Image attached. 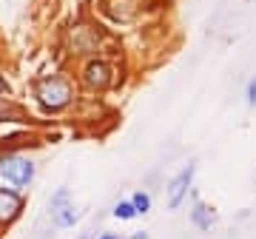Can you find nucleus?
Listing matches in <instances>:
<instances>
[{
    "mask_svg": "<svg viewBox=\"0 0 256 239\" xmlns=\"http://www.w3.org/2000/svg\"><path fill=\"white\" fill-rule=\"evenodd\" d=\"M34 180V162L26 160V156H3L0 160V182L14 185V188H23Z\"/></svg>",
    "mask_w": 256,
    "mask_h": 239,
    "instance_id": "1",
    "label": "nucleus"
},
{
    "mask_svg": "<svg viewBox=\"0 0 256 239\" xmlns=\"http://www.w3.org/2000/svg\"><path fill=\"white\" fill-rule=\"evenodd\" d=\"M37 97L40 102L46 106V108H63L72 102V86L66 83L63 77H46V80H40L37 86Z\"/></svg>",
    "mask_w": 256,
    "mask_h": 239,
    "instance_id": "2",
    "label": "nucleus"
},
{
    "mask_svg": "<svg viewBox=\"0 0 256 239\" xmlns=\"http://www.w3.org/2000/svg\"><path fill=\"white\" fill-rule=\"evenodd\" d=\"M111 66L102 63V60H92V63L82 68V83L88 86V88H94V92H106L111 86Z\"/></svg>",
    "mask_w": 256,
    "mask_h": 239,
    "instance_id": "3",
    "label": "nucleus"
},
{
    "mask_svg": "<svg viewBox=\"0 0 256 239\" xmlns=\"http://www.w3.org/2000/svg\"><path fill=\"white\" fill-rule=\"evenodd\" d=\"M194 171H196V168L188 166V168H182V171L171 180V185H168V208H171V211H174V208H180V202L185 200V194H188V188H191Z\"/></svg>",
    "mask_w": 256,
    "mask_h": 239,
    "instance_id": "4",
    "label": "nucleus"
},
{
    "mask_svg": "<svg viewBox=\"0 0 256 239\" xmlns=\"http://www.w3.org/2000/svg\"><path fill=\"white\" fill-rule=\"evenodd\" d=\"M66 200H68L66 191H60L54 200H52V216H54V222L60 228H68V225H74V222L80 220V211H77L74 205H68Z\"/></svg>",
    "mask_w": 256,
    "mask_h": 239,
    "instance_id": "5",
    "label": "nucleus"
},
{
    "mask_svg": "<svg viewBox=\"0 0 256 239\" xmlns=\"http://www.w3.org/2000/svg\"><path fill=\"white\" fill-rule=\"evenodd\" d=\"M20 208H23L20 194L12 191V188H0V225H6V222L14 220L20 214Z\"/></svg>",
    "mask_w": 256,
    "mask_h": 239,
    "instance_id": "6",
    "label": "nucleus"
},
{
    "mask_svg": "<svg viewBox=\"0 0 256 239\" xmlns=\"http://www.w3.org/2000/svg\"><path fill=\"white\" fill-rule=\"evenodd\" d=\"M191 220H194V225H196L200 230H210L214 225H216V214H214L210 205L196 202V205H194V211H191Z\"/></svg>",
    "mask_w": 256,
    "mask_h": 239,
    "instance_id": "7",
    "label": "nucleus"
},
{
    "mask_svg": "<svg viewBox=\"0 0 256 239\" xmlns=\"http://www.w3.org/2000/svg\"><path fill=\"white\" fill-rule=\"evenodd\" d=\"M128 202L134 205V211H137V214H148V211H151V194L137 191L131 200H128Z\"/></svg>",
    "mask_w": 256,
    "mask_h": 239,
    "instance_id": "8",
    "label": "nucleus"
},
{
    "mask_svg": "<svg viewBox=\"0 0 256 239\" xmlns=\"http://www.w3.org/2000/svg\"><path fill=\"white\" fill-rule=\"evenodd\" d=\"M114 216L122 220V222H128V220H134V216H137V211H134V205H131V202H117V205H114Z\"/></svg>",
    "mask_w": 256,
    "mask_h": 239,
    "instance_id": "9",
    "label": "nucleus"
},
{
    "mask_svg": "<svg viewBox=\"0 0 256 239\" xmlns=\"http://www.w3.org/2000/svg\"><path fill=\"white\" fill-rule=\"evenodd\" d=\"M248 102H250V106H256V77L248 83Z\"/></svg>",
    "mask_w": 256,
    "mask_h": 239,
    "instance_id": "10",
    "label": "nucleus"
},
{
    "mask_svg": "<svg viewBox=\"0 0 256 239\" xmlns=\"http://www.w3.org/2000/svg\"><path fill=\"white\" fill-rule=\"evenodd\" d=\"M131 239H148V234H146V230H140V234H134Z\"/></svg>",
    "mask_w": 256,
    "mask_h": 239,
    "instance_id": "11",
    "label": "nucleus"
},
{
    "mask_svg": "<svg viewBox=\"0 0 256 239\" xmlns=\"http://www.w3.org/2000/svg\"><path fill=\"white\" fill-rule=\"evenodd\" d=\"M100 239H120V236H117V234H102Z\"/></svg>",
    "mask_w": 256,
    "mask_h": 239,
    "instance_id": "12",
    "label": "nucleus"
},
{
    "mask_svg": "<svg viewBox=\"0 0 256 239\" xmlns=\"http://www.w3.org/2000/svg\"><path fill=\"white\" fill-rule=\"evenodd\" d=\"M80 239H92V236H88V234H82V236H80Z\"/></svg>",
    "mask_w": 256,
    "mask_h": 239,
    "instance_id": "13",
    "label": "nucleus"
},
{
    "mask_svg": "<svg viewBox=\"0 0 256 239\" xmlns=\"http://www.w3.org/2000/svg\"><path fill=\"white\" fill-rule=\"evenodd\" d=\"M0 94H3V83H0Z\"/></svg>",
    "mask_w": 256,
    "mask_h": 239,
    "instance_id": "14",
    "label": "nucleus"
}]
</instances>
